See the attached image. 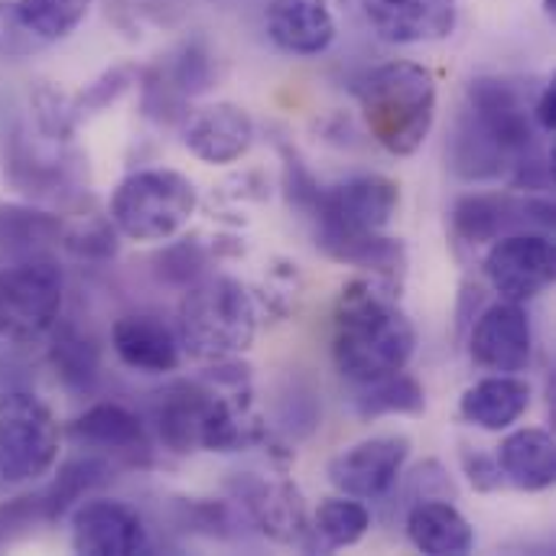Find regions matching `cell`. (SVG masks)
I'll return each mask as SVG.
<instances>
[{
  "mask_svg": "<svg viewBox=\"0 0 556 556\" xmlns=\"http://www.w3.org/2000/svg\"><path fill=\"white\" fill-rule=\"evenodd\" d=\"M16 10L26 29L42 46H49L72 36L85 23L91 0H16Z\"/></svg>",
  "mask_w": 556,
  "mask_h": 556,
  "instance_id": "obj_31",
  "label": "cell"
},
{
  "mask_svg": "<svg viewBox=\"0 0 556 556\" xmlns=\"http://www.w3.org/2000/svg\"><path fill=\"white\" fill-rule=\"evenodd\" d=\"M176 336L199 362L238 358L257 336V303L235 277H199L179 303Z\"/></svg>",
  "mask_w": 556,
  "mask_h": 556,
  "instance_id": "obj_4",
  "label": "cell"
},
{
  "mask_svg": "<svg viewBox=\"0 0 556 556\" xmlns=\"http://www.w3.org/2000/svg\"><path fill=\"white\" fill-rule=\"evenodd\" d=\"M469 355L489 375H521L534 362L531 316L518 303H495L479 313L469 332Z\"/></svg>",
  "mask_w": 556,
  "mask_h": 556,
  "instance_id": "obj_14",
  "label": "cell"
},
{
  "mask_svg": "<svg viewBox=\"0 0 556 556\" xmlns=\"http://www.w3.org/2000/svg\"><path fill=\"white\" fill-rule=\"evenodd\" d=\"M401 205V186L391 176L365 173L336 186H319L309 202L316 244L336 261L349 244L391 225Z\"/></svg>",
  "mask_w": 556,
  "mask_h": 556,
  "instance_id": "obj_6",
  "label": "cell"
},
{
  "mask_svg": "<svg viewBox=\"0 0 556 556\" xmlns=\"http://www.w3.org/2000/svg\"><path fill=\"white\" fill-rule=\"evenodd\" d=\"M111 349L124 368L137 375H169L182 362V345L173 326L153 313H127L111 326Z\"/></svg>",
  "mask_w": 556,
  "mask_h": 556,
  "instance_id": "obj_19",
  "label": "cell"
},
{
  "mask_svg": "<svg viewBox=\"0 0 556 556\" xmlns=\"http://www.w3.org/2000/svg\"><path fill=\"white\" fill-rule=\"evenodd\" d=\"M404 528L420 554L466 556L476 547V528L450 498H414Z\"/></svg>",
  "mask_w": 556,
  "mask_h": 556,
  "instance_id": "obj_21",
  "label": "cell"
},
{
  "mask_svg": "<svg viewBox=\"0 0 556 556\" xmlns=\"http://www.w3.org/2000/svg\"><path fill=\"white\" fill-rule=\"evenodd\" d=\"M137 78H140V72H137L134 65H114V68L101 72V75H98V78H91L78 94H72L75 111L85 117V114H94V111H101V108L114 104L121 94H127V91L137 85Z\"/></svg>",
  "mask_w": 556,
  "mask_h": 556,
  "instance_id": "obj_34",
  "label": "cell"
},
{
  "mask_svg": "<svg viewBox=\"0 0 556 556\" xmlns=\"http://www.w3.org/2000/svg\"><path fill=\"white\" fill-rule=\"evenodd\" d=\"M65 277L55 257L26 254L0 261V339L10 345H39L62 319Z\"/></svg>",
  "mask_w": 556,
  "mask_h": 556,
  "instance_id": "obj_7",
  "label": "cell"
},
{
  "mask_svg": "<svg viewBox=\"0 0 556 556\" xmlns=\"http://www.w3.org/2000/svg\"><path fill=\"white\" fill-rule=\"evenodd\" d=\"M68 437L85 453L121 466H150L153 456L143 420L124 404H111V401L91 404L85 414H78L68 427Z\"/></svg>",
  "mask_w": 556,
  "mask_h": 556,
  "instance_id": "obj_16",
  "label": "cell"
},
{
  "mask_svg": "<svg viewBox=\"0 0 556 556\" xmlns=\"http://www.w3.org/2000/svg\"><path fill=\"white\" fill-rule=\"evenodd\" d=\"M463 111L508 153L511 163L521 153L541 147L531 108H528L525 94L508 78H495V75L472 78L466 88V108Z\"/></svg>",
  "mask_w": 556,
  "mask_h": 556,
  "instance_id": "obj_12",
  "label": "cell"
},
{
  "mask_svg": "<svg viewBox=\"0 0 556 556\" xmlns=\"http://www.w3.org/2000/svg\"><path fill=\"white\" fill-rule=\"evenodd\" d=\"M264 26L280 52L300 59L323 55L339 33L329 0H270Z\"/></svg>",
  "mask_w": 556,
  "mask_h": 556,
  "instance_id": "obj_20",
  "label": "cell"
},
{
  "mask_svg": "<svg viewBox=\"0 0 556 556\" xmlns=\"http://www.w3.org/2000/svg\"><path fill=\"white\" fill-rule=\"evenodd\" d=\"M362 394L355 397V407L362 417H391V414H420L427 407V394H424V384L404 371L397 375H388L381 381H371V384H358Z\"/></svg>",
  "mask_w": 556,
  "mask_h": 556,
  "instance_id": "obj_29",
  "label": "cell"
},
{
  "mask_svg": "<svg viewBox=\"0 0 556 556\" xmlns=\"http://www.w3.org/2000/svg\"><path fill=\"white\" fill-rule=\"evenodd\" d=\"M42 42L26 29V23L20 20L16 3L0 0V59L7 62H20L29 59L33 52H39Z\"/></svg>",
  "mask_w": 556,
  "mask_h": 556,
  "instance_id": "obj_36",
  "label": "cell"
},
{
  "mask_svg": "<svg viewBox=\"0 0 556 556\" xmlns=\"http://www.w3.org/2000/svg\"><path fill=\"white\" fill-rule=\"evenodd\" d=\"M65 222L46 208L23 202H0V261L42 254L49 244H59Z\"/></svg>",
  "mask_w": 556,
  "mask_h": 556,
  "instance_id": "obj_24",
  "label": "cell"
},
{
  "mask_svg": "<svg viewBox=\"0 0 556 556\" xmlns=\"http://www.w3.org/2000/svg\"><path fill=\"white\" fill-rule=\"evenodd\" d=\"M410 459V440L401 433L362 440L329 459L326 476L339 495L358 502H381L401 482Z\"/></svg>",
  "mask_w": 556,
  "mask_h": 556,
  "instance_id": "obj_11",
  "label": "cell"
},
{
  "mask_svg": "<svg viewBox=\"0 0 556 556\" xmlns=\"http://www.w3.org/2000/svg\"><path fill=\"white\" fill-rule=\"evenodd\" d=\"M450 166L463 176V179H472V182H482V179H498V176H508L511 169V160L508 153L463 111L459 121H456V130L450 137Z\"/></svg>",
  "mask_w": 556,
  "mask_h": 556,
  "instance_id": "obj_25",
  "label": "cell"
},
{
  "mask_svg": "<svg viewBox=\"0 0 556 556\" xmlns=\"http://www.w3.org/2000/svg\"><path fill=\"white\" fill-rule=\"evenodd\" d=\"M62 430L55 414L33 391L0 394V482H39L59 463Z\"/></svg>",
  "mask_w": 556,
  "mask_h": 556,
  "instance_id": "obj_8",
  "label": "cell"
},
{
  "mask_svg": "<svg viewBox=\"0 0 556 556\" xmlns=\"http://www.w3.org/2000/svg\"><path fill=\"white\" fill-rule=\"evenodd\" d=\"M485 280L505 303L528 306L551 290L556 277V248L547 231H511L492 241L485 254Z\"/></svg>",
  "mask_w": 556,
  "mask_h": 556,
  "instance_id": "obj_9",
  "label": "cell"
},
{
  "mask_svg": "<svg viewBox=\"0 0 556 556\" xmlns=\"http://www.w3.org/2000/svg\"><path fill=\"white\" fill-rule=\"evenodd\" d=\"M231 492H235V505L254 521V528L264 538L277 544H290V547H306V551L316 547L313 521L306 515V505L296 485L241 476L231 482Z\"/></svg>",
  "mask_w": 556,
  "mask_h": 556,
  "instance_id": "obj_13",
  "label": "cell"
},
{
  "mask_svg": "<svg viewBox=\"0 0 556 556\" xmlns=\"http://www.w3.org/2000/svg\"><path fill=\"white\" fill-rule=\"evenodd\" d=\"M29 108H33V121H36V130H39L42 140H49V143H68L75 137L81 114L75 111L72 94L59 91L49 81H39L29 91Z\"/></svg>",
  "mask_w": 556,
  "mask_h": 556,
  "instance_id": "obj_33",
  "label": "cell"
},
{
  "mask_svg": "<svg viewBox=\"0 0 556 556\" xmlns=\"http://www.w3.org/2000/svg\"><path fill=\"white\" fill-rule=\"evenodd\" d=\"M182 143L192 156L212 166H225L241 160L254 143V117L231 101L205 104L186 117Z\"/></svg>",
  "mask_w": 556,
  "mask_h": 556,
  "instance_id": "obj_18",
  "label": "cell"
},
{
  "mask_svg": "<svg viewBox=\"0 0 556 556\" xmlns=\"http://www.w3.org/2000/svg\"><path fill=\"white\" fill-rule=\"evenodd\" d=\"M199 208V189L176 169H137L117 182L108 215L117 235L130 241H169Z\"/></svg>",
  "mask_w": 556,
  "mask_h": 556,
  "instance_id": "obj_5",
  "label": "cell"
},
{
  "mask_svg": "<svg viewBox=\"0 0 556 556\" xmlns=\"http://www.w3.org/2000/svg\"><path fill=\"white\" fill-rule=\"evenodd\" d=\"M49 362L65 388L91 391L98 378V345L72 323H55L49 332Z\"/></svg>",
  "mask_w": 556,
  "mask_h": 556,
  "instance_id": "obj_27",
  "label": "cell"
},
{
  "mask_svg": "<svg viewBox=\"0 0 556 556\" xmlns=\"http://www.w3.org/2000/svg\"><path fill=\"white\" fill-rule=\"evenodd\" d=\"M453 231L466 244H489L511 231H551L554 205L534 192L518 199L515 192H476L453 205Z\"/></svg>",
  "mask_w": 556,
  "mask_h": 556,
  "instance_id": "obj_10",
  "label": "cell"
},
{
  "mask_svg": "<svg viewBox=\"0 0 556 556\" xmlns=\"http://www.w3.org/2000/svg\"><path fill=\"white\" fill-rule=\"evenodd\" d=\"M463 469L469 476V482L479 489V492H495L505 479H502V469L495 463V456H485L479 450H463Z\"/></svg>",
  "mask_w": 556,
  "mask_h": 556,
  "instance_id": "obj_39",
  "label": "cell"
},
{
  "mask_svg": "<svg viewBox=\"0 0 556 556\" xmlns=\"http://www.w3.org/2000/svg\"><path fill=\"white\" fill-rule=\"evenodd\" d=\"M62 244L75 254V257H88V261H104L114 257L117 251V228L111 222H81V225H65L62 231Z\"/></svg>",
  "mask_w": 556,
  "mask_h": 556,
  "instance_id": "obj_35",
  "label": "cell"
},
{
  "mask_svg": "<svg viewBox=\"0 0 556 556\" xmlns=\"http://www.w3.org/2000/svg\"><path fill=\"white\" fill-rule=\"evenodd\" d=\"M36 521H46L39 492L36 495H20L13 502H3L0 505V547L7 541H13L16 534H23L26 528H33Z\"/></svg>",
  "mask_w": 556,
  "mask_h": 556,
  "instance_id": "obj_38",
  "label": "cell"
},
{
  "mask_svg": "<svg viewBox=\"0 0 556 556\" xmlns=\"http://www.w3.org/2000/svg\"><path fill=\"white\" fill-rule=\"evenodd\" d=\"M163 81L182 94V98H195V94H205L215 81V59L205 46V39H186L166 68H160Z\"/></svg>",
  "mask_w": 556,
  "mask_h": 556,
  "instance_id": "obj_32",
  "label": "cell"
},
{
  "mask_svg": "<svg viewBox=\"0 0 556 556\" xmlns=\"http://www.w3.org/2000/svg\"><path fill=\"white\" fill-rule=\"evenodd\" d=\"M495 463L502 479L521 492H547L556 482V443L547 430L528 427L502 440Z\"/></svg>",
  "mask_w": 556,
  "mask_h": 556,
  "instance_id": "obj_23",
  "label": "cell"
},
{
  "mask_svg": "<svg viewBox=\"0 0 556 556\" xmlns=\"http://www.w3.org/2000/svg\"><path fill=\"white\" fill-rule=\"evenodd\" d=\"M417 352V329L397 300V287L355 277L342 287L332 316V362L352 384L397 375Z\"/></svg>",
  "mask_w": 556,
  "mask_h": 556,
  "instance_id": "obj_2",
  "label": "cell"
},
{
  "mask_svg": "<svg viewBox=\"0 0 556 556\" xmlns=\"http://www.w3.org/2000/svg\"><path fill=\"white\" fill-rule=\"evenodd\" d=\"M150 534L143 518L114 498H88L72 508V551L85 556L147 554Z\"/></svg>",
  "mask_w": 556,
  "mask_h": 556,
  "instance_id": "obj_15",
  "label": "cell"
},
{
  "mask_svg": "<svg viewBox=\"0 0 556 556\" xmlns=\"http://www.w3.org/2000/svg\"><path fill=\"white\" fill-rule=\"evenodd\" d=\"M531 117H534L538 130H544V134H554V127H556V85L554 81H547V85L541 88V94L534 98V104H531Z\"/></svg>",
  "mask_w": 556,
  "mask_h": 556,
  "instance_id": "obj_40",
  "label": "cell"
},
{
  "mask_svg": "<svg viewBox=\"0 0 556 556\" xmlns=\"http://www.w3.org/2000/svg\"><path fill=\"white\" fill-rule=\"evenodd\" d=\"M362 13L375 36L394 46L443 42L456 33V0H362Z\"/></svg>",
  "mask_w": 556,
  "mask_h": 556,
  "instance_id": "obj_17",
  "label": "cell"
},
{
  "mask_svg": "<svg viewBox=\"0 0 556 556\" xmlns=\"http://www.w3.org/2000/svg\"><path fill=\"white\" fill-rule=\"evenodd\" d=\"M358 104L371 140L391 156L417 153L437 124V78L420 62H384L358 88Z\"/></svg>",
  "mask_w": 556,
  "mask_h": 556,
  "instance_id": "obj_3",
  "label": "cell"
},
{
  "mask_svg": "<svg viewBox=\"0 0 556 556\" xmlns=\"http://www.w3.org/2000/svg\"><path fill=\"white\" fill-rule=\"evenodd\" d=\"M153 427L169 453H241L267 443L251 414V375L235 358L212 362L205 378L176 381L153 401Z\"/></svg>",
  "mask_w": 556,
  "mask_h": 556,
  "instance_id": "obj_1",
  "label": "cell"
},
{
  "mask_svg": "<svg viewBox=\"0 0 556 556\" xmlns=\"http://www.w3.org/2000/svg\"><path fill=\"white\" fill-rule=\"evenodd\" d=\"M544 13H547V16L554 20V16H556V0H544Z\"/></svg>",
  "mask_w": 556,
  "mask_h": 556,
  "instance_id": "obj_41",
  "label": "cell"
},
{
  "mask_svg": "<svg viewBox=\"0 0 556 556\" xmlns=\"http://www.w3.org/2000/svg\"><path fill=\"white\" fill-rule=\"evenodd\" d=\"M7 179L26 195H49L65 186L68 166L59 156H42L23 137H16L7 156Z\"/></svg>",
  "mask_w": 556,
  "mask_h": 556,
  "instance_id": "obj_30",
  "label": "cell"
},
{
  "mask_svg": "<svg viewBox=\"0 0 556 556\" xmlns=\"http://www.w3.org/2000/svg\"><path fill=\"white\" fill-rule=\"evenodd\" d=\"M368 531H371V511L365 508V502L349 498V495L319 502L313 515V534L326 551L355 547Z\"/></svg>",
  "mask_w": 556,
  "mask_h": 556,
  "instance_id": "obj_28",
  "label": "cell"
},
{
  "mask_svg": "<svg viewBox=\"0 0 556 556\" xmlns=\"http://www.w3.org/2000/svg\"><path fill=\"white\" fill-rule=\"evenodd\" d=\"M156 264H160V277H163V280H169V283H182V287H192V283L202 277L205 251H202L195 241L182 238V241H179L176 248H169Z\"/></svg>",
  "mask_w": 556,
  "mask_h": 556,
  "instance_id": "obj_37",
  "label": "cell"
},
{
  "mask_svg": "<svg viewBox=\"0 0 556 556\" xmlns=\"http://www.w3.org/2000/svg\"><path fill=\"white\" fill-rule=\"evenodd\" d=\"M531 397L534 391L521 375H489L463 394L459 414L479 430L505 433L531 410Z\"/></svg>",
  "mask_w": 556,
  "mask_h": 556,
  "instance_id": "obj_22",
  "label": "cell"
},
{
  "mask_svg": "<svg viewBox=\"0 0 556 556\" xmlns=\"http://www.w3.org/2000/svg\"><path fill=\"white\" fill-rule=\"evenodd\" d=\"M108 479H111V463H108V459L91 456V453L68 459V463L59 469V476L39 492L46 521L65 518L78 502H85L91 492H98Z\"/></svg>",
  "mask_w": 556,
  "mask_h": 556,
  "instance_id": "obj_26",
  "label": "cell"
}]
</instances>
